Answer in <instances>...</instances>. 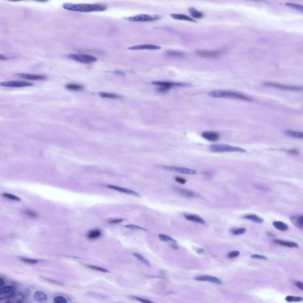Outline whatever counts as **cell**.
Masks as SVG:
<instances>
[{
  "instance_id": "obj_27",
  "label": "cell",
  "mask_w": 303,
  "mask_h": 303,
  "mask_svg": "<svg viewBox=\"0 0 303 303\" xmlns=\"http://www.w3.org/2000/svg\"><path fill=\"white\" fill-rule=\"evenodd\" d=\"M98 94L100 97L103 98L120 99L123 98V97L121 96L113 93L99 92Z\"/></svg>"
},
{
  "instance_id": "obj_46",
  "label": "cell",
  "mask_w": 303,
  "mask_h": 303,
  "mask_svg": "<svg viewBox=\"0 0 303 303\" xmlns=\"http://www.w3.org/2000/svg\"><path fill=\"white\" fill-rule=\"evenodd\" d=\"M252 258L256 259L259 260H268V258L264 256L258 255L257 254L253 255L250 256Z\"/></svg>"
},
{
  "instance_id": "obj_40",
  "label": "cell",
  "mask_w": 303,
  "mask_h": 303,
  "mask_svg": "<svg viewBox=\"0 0 303 303\" xmlns=\"http://www.w3.org/2000/svg\"><path fill=\"white\" fill-rule=\"evenodd\" d=\"M54 301L55 303H67V300L64 297L58 296L55 297L54 299Z\"/></svg>"
},
{
  "instance_id": "obj_31",
  "label": "cell",
  "mask_w": 303,
  "mask_h": 303,
  "mask_svg": "<svg viewBox=\"0 0 303 303\" xmlns=\"http://www.w3.org/2000/svg\"><path fill=\"white\" fill-rule=\"evenodd\" d=\"M166 54L168 56L177 57H182L185 56L184 53L177 51L170 50L166 52Z\"/></svg>"
},
{
  "instance_id": "obj_8",
  "label": "cell",
  "mask_w": 303,
  "mask_h": 303,
  "mask_svg": "<svg viewBox=\"0 0 303 303\" xmlns=\"http://www.w3.org/2000/svg\"><path fill=\"white\" fill-rule=\"evenodd\" d=\"M262 85L265 87L293 91H302L303 89L302 87L284 85L273 82H265L262 84Z\"/></svg>"
},
{
  "instance_id": "obj_38",
  "label": "cell",
  "mask_w": 303,
  "mask_h": 303,
  "mask_svg": "<svg viewBox=\"0 0 303 303\" xmlns=\"http://www.w3.org/2000/svg\"><path fill=\"white\" fill-rule=\"evenodd\" d=\"M20 258L22 261L30 264H35L38 262V260L36 259L28 258L22 257H20Z\"/></svg>"
},
{
  "instance_id": "obj_36",
  "label": "cell",
  "mask_w": 303,
  "mask_h": 303,
  "mask_svg": "<svg viewBox=\"0 0 303 303\" xmlns=\"http://www.w3.org/2000/svg\"><path fill=\"white\" fill-rule=\"evenodd\" d=\"M285 5L293 9L303 12V7L301 5L291 3H286Z\"/></svg>"
},
{
  "instance_id": "obj_22",
  "label": "cell",
  "mask_w": 303,
  "mask_h": 303,
  "mask_svg": "<svg viewBox=\"0 0 303 303\" xmlns=\"http://www.w3.org/2000/svg\"><path fill=\"white\" fill-rule=\"evenodd\" d=\"M243 218L251 221L257 224H262L264 222L263 219L255 214H248L244 216Z\"/></svg>"
},
{
  "instance_id": "obj_45",
  "label": "cell",
  "mask_w": 303,
  "mask_h": 303,
  "mask_svg": "<svg viewBox=\"0 0 303 303\" xmlns=\"http://www.w3.org/2000/svg\"><path fill=\"white\" fill-rule=\"evenodd\" d=\"M131 297L135 299H136L141 302H143L145 303H151L152 302L148 299H147L143 298H141L138 297L136 296H132Z\"/></svg>"
},
{
  "instance_id": "obj_32",
  "label": "cell",
  "mask_w": 303,
  "mask_h": 303,
  "mask_svg": "<svg viewBox=\"0 0 303 303\" xmlns=\"http://www.w3.org/2000/svg\"><path fill=\"white\" fill-rule=\"evenodd\" d=\"M134 256L136 257L137 259L143 263L144 264L148 267H150V262L146 260L143 255L141 254L136 253H133V254Z\"/></svg>"
},
{
  "instance_id": "obj_18",
  "label": "cell",
  "mask_w": 303,
  "mask_h": 303,
  "mask_svg": "<svg viewBox=\"0 0 303 303\" xmlns=\"http://www.w3.org/2000/svg\"><path fill=\"white\" fill-rule=\"evenodd\" d=\"M152 84H153L171 88L173 86L183 87L184 84L183 82H169L153 81Z\"/></svg>"
},
{
  "instance_id": "obj_3",
  "label": "cell",
  "mask_w": 303,
  "mask_h": 303,
  "mask_svg": "<svg viewBox=\"0 0 303 303\" xmlns=\"http://www.w3.org/2000/svg\"><path fill=\"white\" fill-rule=\"evenodd\" d=\"M211 150L214 152H237L245 153L246 150L242 148L222 144H215L210 146Z\"/></svg>"
},
{
  "instance_id": "obj_19",
  "label": "cell",
  "mask_w": 303,
  "mask_h": 303,
  "mask_svg": "<svg viewBox=\"0 0 303 303\" xmlns=\"http://www.w3.org/2000/svg\"><path fill=\"white\" fill-rule=\"evenodd\" d=\"M290 219L293 224L297 228L299 229H303V216H292L290 217Z\"/></svg>"
},
{
  "instance_id": "obj_53",
  "label": "cell",
  "mask_w": 303,
  "mask_h": 303,
  "mask_svg": "<svg viewBox=\"0 0 303 303\" xmlns=\"http://www.w3.org/2000/svg\"><path fill=\"white\" fill-rule=\"evenodd\" d=\"M293 296H288L285 298V300L287 302H293Z\"/></svg>"
},
{
  "instance_id": "obj_56",
  "label": "cell",
  "mask_w": 303,
  "mask_h": 303,
  "mask_svg": "<svg viewBox=\"0 0 303 303\" xmlns=\"http://www.w3.org/2000/svg\"><path fill=\"white\" fill-rule=\"evenodd\" d=\"M204 251V249L202 248H200L197 249L196 252L198 254H200Z\"/></svg>"
},
{
  "instance_id": "obj_29",
  "label": "cell",
  "mask_w": 303,
  "mask_h": 303,
  "mask_svg": "<svg viewBox=\"0 0 303 303\" xmlns=\"http://www.w3.org/2000/svg\"><path fill=\"white\" fill-rule=\"evenodd\" d=\"M274 241L275 243L282 246L291 248L298 247L297 245L293 242L285 241L279 240H275Z\"/></svg>"
},
{
  "instance_id": "obj_47",
  "label": "cell",
  "mask_w": 303,
  "mask_h": 303,
  "mask_svg": "<svg viewBox=\"0 0 303 303\" xmlns=\"http://www.w3.org/2000/svg\"><path fill=\"white\" fill-rule=\"evenodd\" d=\"M175 180L177 182L182 184H184L186 182L185 179L180 177H175Z\"/></svg>"
},
{
  "instance_id": "obj_37",
  "label": "cell",
  "mask_w": 303,
  "mask_h": 303,
  "mask_svg": "<svg viewBox=\"0 0 303 303\" xmlns=\"http://www.w3.org/2000/svg\"><path fill=\"white\" fill-rule=\"evenodd\" d=\"M2 196L4 197L11 200L16 201H19L20 200V199L18 197L8 193H4L2 194Z\"/></svg>"
},
{
  "instance_id": "obj_23",
  "label": "cell",
  "mask_w": 303,
  "mask_h": 303,
  "mask_svg": "<svg viewBox=\"0 0 303 303\" xmlns=\"http://www.w3.org/2000/svg\"><path fill=\"white\" fill-rule=\"evenodd\" d=\"M171 17L175 20H183L195 22L196 21L189 17L183 14L172 13L170 15Z\"/></svg>"
},
{
  "instance_id": "obj_17",
  "label": "cell",
  "mask_w": 303,
  "mask_h": 303,
  "mask_svg": "<svg viewBox=\"0 0 303 303\" xmlns=\"http://www.w3.org/2000/svg\"><path fill=\"white\" fill-rule=\"evenodd\" d=\"M194 279L199 281L209 282L219 285L222 284V282L219 279L215 277L210 276L197 277L194 278Z\"/></svg>"
},
{
  "instance_id": "obj_52",
  "label": "cell",
  "mask_w": 303,
  "mask_h": 303,
  "mask_svg": "<svg viewBox=\"0 0 303 303\" xmlns=\"http://www.w3.org/2000/svg\"><path fill=\"white\" fill-rule=\"evenodd\" d=\"M295 285L302 290H303V283L301 282H297L295 283Z\"/></svg>"
},
{
  "instance_id": "obj_20",
  "label": "cell",
  "mask_w": 303,
  "mask_h": 303,
  "mask_svg": "<svg viewBox=\"0 0 303 303\" xmlns=\"http://www.w3.org/2000/svg\"><path fill=\"white\" fill-rule=\"evenodd\" d=\"M33 298L35 301L39 302H45L48 299V297L46 293L40 291H37L35 292Z\"/></svg>"
},
{
  "instance_id": "obj_34",
  "label": "cell",
  "mask_w": 303,
  "mask_h": 303,
  "mask_svg": "<svg viewBox=\"0 0 303 303\" xmlns=\"http://www.w3.org/2000/svg\"><path fill=\"white\" fill-rule=\"evenodd\" d=\"M125 227L128 228L135 230H141L145 231H148L149 230L140 226L134 224H129L125 225Z\"/></svg>"
},
{
  "instance_id": "obj_12",
  "label": "cell",
  "mask_w": 303,
  "mask_h": 303,
  "mask_svg": "<svg viewBox=\"0 0 303 303\" xmlns=\"http://www.w3.org/2000/svg\"><path fill=\"white\" fill-rule=\"evenodd\" d=\"M16 75L20 78L32 80H44L47 78V77L44 75L24 73L18 74Z\"/></svg>"
},
{
  "instance_id": "obj_24",
  "label": "cell",
  "mask_w": 303,
  "mask_h": 303,
  "mask_svg": "<svg viewBox=\"0 0 303 303\" xmlns=\"http://www.w3.org/2000/svg\"><path fill=\"white\" fill-rule=\"evenodd\" d=\"M285 133L286 135L291 137L299 139L303 138V133L300 132L294 131L291 130H286L285 131Z\"/></svg>"
},
{
  "instance_id": "obj_33",
  "label": "cell",
  "mask_w": 303,
  "mask_h": 303,
  "mask_svg": "<svg viewBox=\"0 0 303 303\" xmlns=\"http://www.w3.org/2000/svg\"><path fill=\"white\" fill-rule=\"evenodd\" d=\"M158 237L159 239L161 241L165 242L172 241L174 243H177V242L176 240L167 235L163 234H160L158 235Z\"/></svg>"
},
{
  "instance_id": "obj_54",
  "label": "cell",
  "mask_w": 303,
  "mask_h": 303,
  "mask_svg": "<svg viewBox=\"0 0 303 303\" xmlns=\"http://www.w3.org/2000/svg\"><path fill=\"white\" fill-rule=\"evenodd\" d=\"M266 234L267 236L269 237L275 238L276 237V235L275 234L271 232H267Z\"/></svg>"
},
{
  "instance_id": "obj_2",
  "label": "cell",
  "mask_w": 303,
  "mask_h": 303,
  "mask_svg": "<svg viewBox=\"0 0 303 303\" xmlns=\"http://www.w3.org/2000/svg\"><path fill=\"white\" fill-rule=\"evenodd\" d=\"M209 95L212 97L222 98H229L238 99L251 101L252 99L244 95L234 92L224 90H215L209 92Z\"/></svg>"
},
{
  "instance_id": "obj_41",
  "label": "cell",
  "mask_w": 303,
  "mask_h": 303,
  "mask_svg": "<svg viewBox=\"0 0 303 303\" xmlns=\"http://www.w3.org/2000/svg\"><path fill=\"white\" fill-rule=\"evenodd\" d=\"M40 278L41 279L45 281H46L48 282H49L51 283L57 285H59L63 286L64 284L60 282H59L53 280H52L48 278H47L45 277H40Z\"/></svg>"
},
{
  "instance_id": "obj_25",
  "label": "cell",
  "mask_w": 303,
  "mask_h": 303,
  "mask_svg": "<svg viewBox=\"0 0 303 303\" xmlns=\"http://www.w3.org/2000/svg\"><path fill=\"white\" fill-rule=\"evenodd\" d=\"M273 225L277 229L282 231H287L289 228L287 224L281 221H275L273 222Z\"/></svg>"
},
{
  "instance_id": "obj_58",
  "label": "cell",
  "mask_w": 303,
  "mask_h": 303,
  "mask_svg": "<svg viewBox=\"0 0 303 303\" xmlns=\"http://www.w3.org/2000/svg\"><path fill=\"white\" fill-rule=\"evenodd\" d=\"M0 57H1V59L3 60H6L8 59V58L6 57L3 55H1Z\"/></svg>"
},
{
  "instance_id": "obj_49",
  "label": "cell",
  "mask_w": 303,
  "mask_h": 303,
  "mask_svg": "<svg viewBox=\"0 0 303 303\" xmlns=\"http://www.w3.org/2000/svg\"><path fill=\"white\" fill-rule=\"evenodd\" d=\"M303 301V298L300 297H294L293 296V302H299Z\"/></svg>"
},
{
  "instance_id": "obj_6",
  "label": "cell",
  "mask_w": 303,
  "mask_h": 303,
  "mask_svg": "<svg viewBox=\"0 0 303 303\" xmlns=\"http://www.w3.org/2000/svg\"><path fill=\"white\" fill-rule=\"evenodd\" d=\"M68 57L76 61L84 64H89L96 61L97 59L92 55L86 54H70Z\"/></svg>"
},
{
  "instance_id": "obj_59",
  "label": "cell",
  "mask_w": 303,
  "mask_h": 303,
  "mask_svg": "<svg viewBox=\"0 0 303 303\" xmlns=\"http://www.w3.org/2000/svg\"><path fill=\"white\" fill-rule=\"evenodd\" d=\"M161 274H162L164 275L165 274V272L164 271H162L161 272Z\"/></svg>"
},
{
  "instance_id": "obj_9",
  "label": "cell",
  "mask_w": 303,
  "mask_h": 303,
  "mask_svg": "<svg viewBox=\"0 0 303 303\" xmlns=\"http://www.w3.org/2000/svg\"><path fill=\"white\" fill-rule=\"evenodd\" d=\"M0 85L6 87H22L31 86L33 85V84L23 81H15L2 82L0 83Z\"/></svg>"
},
{
  "instance_id": "obj_16",
  "label": "cell",
  "mask_w": 303,
  "mask_h": 303,
  "mask_svg": "<svg viewBox=\"0 0 303 303\" xmlns=\"http://www.w3.org/2000/svg\"><path fill=\"white\" fill-rule=\"evenodd\" d=\"M176 191L183 197L188 198L198 197L199 195L194 192L188 189L178 188H175Z\"/></svg>"
},
{
  "instance_id": "obj_15",
  "label": "cell",
  "mask_w": 303,
  "mask_h": 303,
  "mask_svg": "<svg viewBox=\"0 0 303 303\" xmlns=\"http://www.w3.org/2000/svg\"><path fill=\"white\" fill-rule=\"evenodd\" d=\"M161 47L159 46L150 44H144L134 46L128 48L131 50H160Z\"/></svg>"
},
{
  "instance_id": "obj_42",
  "label": "cell",
  "mask_w": 303,
  "mask_h": 303,
  "mask_svg": "<svg viewBox=\"0 0 303 303\" xmlns=\"http://www.w3.org/2000/svg\"><path fill=\"white\" fill-rule=\"evenodd\" d=\"M170 88L166 87L160 86L157 89V91L159 93L164 94L169 91Z\"/></svg>"
},
{
  "instance_id": "obj_28",
  "label": "cell",
  "mask_w": 303,
  "mask_h": 303,
  "mask_svg": "<svg viewBox=\"0 0 303 303\" xmlns=\"http://www.w3.org/2000/svg\"><path fill=\"white\" fill-rule=\"evenodd\" d=\"M101 235V232L99 229H96L90 231L87 234L88 238L91 239L98 238Z\"/></svg>"
},
{
  "instance_id": "obj_10",
  "label": "cell",
  "mask_w": 303,
  "mask_h": 303,
  "mask_svg": "<svg viewBox=\"0 0 303 303\" xmlns=\"http://www.w3.org/2000/svg\"><path fill=\"white\" fill-rule=\"evenodd\" d=\"M15 291L14 287L12 286L2 287L0 289V299L5 300L8 299Z\"/></svg>"
},
{
  "instance_id": "obj_48",
  "label": "cell",
  "mask_w": 303,
  "mask_h": 303,
  "mask_svg": "<svg viewBox=\"0 0 303 303\" xmlns=\"http://www.w3.org/2000/svg\"><path fill=\"white\" fill-rule=\"evenodd\" d=\"M123 221V220L121 219H114L109 221V223L111 224H116L121 222Z\"/></svg>"
},
{
  "instance_id": "obj_57",
  "label": "cell",
  "mask_w": 303,
  "mask_h": 303,
  "mask_svg": "<svg viewBox=\"0 0 303 303\" xmlns=\"http://www.w3.org/2000/svg\"><path fill=\"white\" fill-rule=\"evenodd\" d=\"M5 282L3 279L1 278L0 279V287L3 286L4 285Z\"/></svg>"
},
{
  "instance_id": "obj_13",
  "label": "cell",
  "mask_w": 303,
  "mask_h": 303,
  "mask_svg": "<svg viewBox=\"0 0 303 303\" xmlns=\"http://www.w3.org/2000/svg\"><path fill=\"white\" fill-rule=\"evenodd\" d=\"M202 136L205 139L211 142H215L220 138L219 134L215 131H206L202 133Z\"/></svg>"
},
{
  "instance_id": "obj_43",
  "label": "cell",
  "mask_w": 303,
  "mask_h": 303,
  "mask_svg": "<svg viewBox=\"0 0 303 303\" xmlns=\"http://www.w3.org/2000/svg\"><path fill=\"white\" fill-rule=\"evenodd\" d=\"M24 213L28 216L33 218H36L38 216L37 213L32 211H24Z\"/></svg>"
},
{
  "instance_id": "obj_30",
  "label": "cell",
  "mask_w": 303,
  "mask_h": 303,
  "mask_svg": "<svg viewBox=\"0 0 303 303\" xmlns=\"http://www.w3.org/2000/svg\"><path fill=\"white\" fill-rule=\"evenodd\" d=\"M66 89L73 91H80L84 88V87L82 85L74 84H70L65 86Z\"/></svg>"
},
{
  "instance_id": "obj_1",
  "label": "cell",
  "mask_w": 303,
  "mask_h": 303,
  "mask_svg": "<svg viewBox=\"0 0 303 303\" xmlns=\"http://www.w3.org/2000/svg\"><path fill=\"white\" fill-rule=\"evenodd\" d=\"M62 7L64 9L67 10L83 12L103 11L107 9L105 5L100 4H74L67 3L63 4Z\"/></svg>"
},
{
  "instance_id": "obj_21",
  "label": "cell",
  "mask_w": 303,
  "mask_h": 303,
  "mask_svg": "<svg viewBox=\"0 0 303 303\" xmlns=\"http://www.w3.org/2000/svg\"><path fill=\"white\" fill-rule=\"evenodd\" d=\"M184 218L187 220L196 222L201 224H206L205 221L199 216L195 215L185 214L184 215Z\"/></svg>"
},
{
  "instance_id": "obj_14",
  "label": "cell",
  "mask_w": 303,
  "mask_h": 303,
  "mask_svg": "<svg viewBox=\"0 0 303 303\" xmlns=\"http://www.w3.org/2000/svg\"><path fill=\"white\" fill-rule=\"evenodd\" d=\"M108 187L110 189L127 194L138 197H141V194L138 193L126 188L112 185H109Z\"/></svg>"
},
{
  "instance_id": "obj_50",
  "label": "cell",
  "mask_w": 303,
  "mask_h": 303,
  "mask_svg": "<svg viewBox=\"0 0 303 303\" xmlns=\"http://www.w3.org/2000/svg\"><path fill=\"white\" fill-rule=\"evenodd\" d=\"M290 154L293 155H298L299 154V152L297 150H288L287 151Z\"/></svg>"
},
{
  "instance_id": "obj_7",
  "label": "cell",
  "mask_w": 303,
  "mask_h": 303,
  "mask_svg": "<svg viewBox=\"0 0 303 303\" xmlns=\"http://www.w3.org/2000/svg\"><path fill=\"white\" fill-rule=\"evenodd\" d=\"M160 18V17L158 16H151L143 14L124 18L125 19L130 21L141 22L154 21L158 20Z\"/></svg>"
},
{
  "instance_id": "obj_44",
  "label": "cell",
  "mask_w": 303,
  "mask_h": 303,
  "mask_svg": "<svg viewBox=\"0 0 303 303\" xmlns=\"http://www.w3.org/2000/svg\"><path fill=\"white\" fill-rule=\"evenodd\" d=\"M240 254V252L238 251H234L229 253L228 255V257L230 258H233L238 256Z\"/></svg>"
},
{
  "instance_id": "obj_39",
  "label": "cell",
  "mask_w": 303,
  "mask_h": 303,
  "mask_svg": "<svg viewBox=\"0 0 303 303\" xmlns=\"http://www.w3.org/2000/svg\"><path fill=\"white\" fill-rule=\"evenodd\" d=\"M246 228H240L233 229L232 231V233L234 235H238L244 233L246 232Z\"/></svg>"
},
{
  "instance_id": "obj_51",
  "label": "cell",
  "mask_w": 303,
  "mask_h": 303,
  "mask_svg": "<svg viewBox=\"0 0 303 303\" xmlns=\"http://www.w3.org/2000/svg\"><path fill=\"white\" fill-rule=\"evenodd\" d=\"M114 73L116 75H121L123 77H125V74L122 71L120 70H116L114 72Z\"/></svg>"
},
{
  "instance_id": "obj_26",
  "label": "cell",
  "mask_w": 303,
  "mask_h": 303,
  "mask_svg": "<svg viewBox=\"0 0 303 303\" xmlns=\"http://www.w3.org/2000/svg\"><path fill=\"white\" fill-rule=\"evenodd\" d=\"M188 11L191 16L194 18L197 19L202 18L204 17V14L203 13L193 8H190L188 9Z\"/></svg>"
},
{
  "instance_id": "obj_35",
  "label": "cell",
  "mask_w": 303,
  "mask_h": 303,
  "mask_svg": "<svg viewBox=\"0 0 303 303\" xmlns=\"http://www.w3.org/2000/svg\"><path fill=\"white\" fill-rule=\"evenodd\" d=\"M85 266L86 267L92 269V270L104 272H109V271L106 270V269L97 266L89 265H86Z\"/></svg>"
},
{
  "instance_id": "obj_4",
  "label": "cell",
  "mask_w": 303,
  "mask_h": 303,
  "mask_svg": "<svg viewBox=\"0 0 303 303\" xmlns=\"http://www.w3.org/2000/svg\"><path fill=\"white\" fill-rule=\"evenodd\" d=\"M156 166L159 169L183 174L194 175L197 173L195 170L183 167L165 165H158Z\"/></svg>"
},
{
  "instance_id": "obj_11",
  "label": "cell",
  "mask_w": 303,
  "mask_h": 303,
  "mask_svg": "<svg viewBox=\"0 0 303 303\" xmlns=\"http://www.w3.org/2000/svg\"><path fill=\"white\" fill-rule=\"evenodd\" d=\"M24 298V295L22 293L15 292L6 299V302L8 303H20L23 302Z\"/></svg>"
},
{
  "instance_id": "obj_5",
  "label": "cell",
  "mask_w": 303,
  "mask_h": 303,
  "mask_svg": "<svg viewBox=\"0 0 303 303\" xmlns=\"http://www.w3.org/2000/svg\"><path fill=\"white\" fill-rule=\"evenodd\" d=\"M225 48H222L215 50H199L195 52L198 56L201 57L214 58L220 57L226 51Z\"/></svg>"
},
{
  "instance_id": "obj_55",
  "label": "cell",
  "mask_w": 303,
  "mask_h": 303,
  "mask_svg": "<svg viewBox=\"0 0 303 303\" xmlns=\"http://www.w3.org/2000/svg\"><path fill=\"white\" fill-rule=\"evenodd\" d=\"M170 246L172 248L175 250H177L179 248V247L175 244H171Z\"/></svg>"
}]
</instances>
